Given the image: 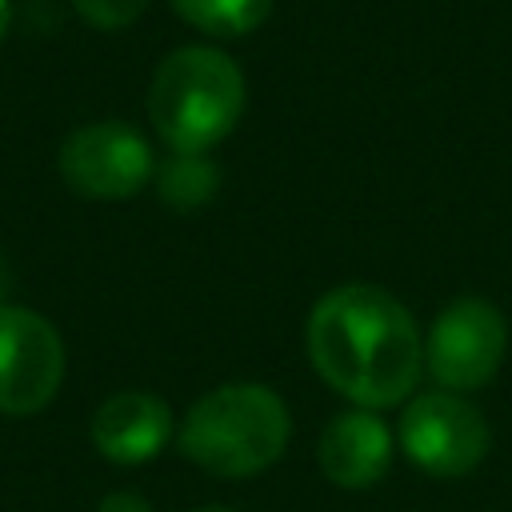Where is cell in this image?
Returning <instances> with one entry per match:
<instances>
[{"instance_id": "cell-12", "label": "cell", "mask_w": 512, "mask_h": 512, "mask_svg": "<svg viewBox=\"0 0 512 512\" xmlns=\"http://www.w3.org/2000/svg\"><path fill=\"white\" fill-rule=\"evenodd\" d=\"M72 8L80 12L84 24L104 28V32H116V28L136 24L140 12L148 8V0H72Z\"/></svg>"}, {"instance_id": "cell-11", "label": "cell", "mask_w": 512, "mask_h": 512, "mask_svg": "<svg viewBox=\"0 0 512 512\" xmlns=\"http://www.w3.org/2000/svg\"><path fill=\"white\" fill-rule=\"evenodd\" d=\"M192 28L208 36H244L264 24L272 0H168Z\"/></svg>"}, {"instance_id": "cell-10", "label": "cell", "mask_w": 512, "mask_h": 512, "mask_svg": "<svg viewBox=\"0 0 512 512\" xmlns=\"http://www.w3.org/2000/svg\"><path fill=\"white\" fill-rule=\"evenodd\" d=\"M156 192L168 208L176 212H192L204 208L216 188H220V168L208 160V152H172L160 168H156Z\"/></svg>"}, {"instance_id": "cell-7", "label": "cell", "mask_w": 512, "mask_h": 512, "mask_svg": "<svg viewBox=\"0 0 512 512\" xmlns=\"http://www.w3.org/2000/svg\"><path fill=\"white\" fill-rule=\"evenodd\" d=\"M64 380V340L32 308L0 304V412L36 416Z\"/></svg>"}, {"instance_id": "cell-14", "label": "cell", "mask_w": 512, "mask_h": 512, "mask_svg": "<svg viewBox=\"0 0 512 512\" xmlns=\"http://www.w3.org/2000/svg\"><path fill=\"white\" fill-rule=\"evenodd\" d=\"M8 24H12V0H0V40H4Z\"/></svg>"}, {"instance_id": "cell-16", "label": "cell", "mask_w": 512, "mask_h": 512, "mask_svg": "<svg viewBox=\"0 0 512 512\" xmlns=\"http://www.w3.org/2000/svg\"><path fill=\"white\" fill-rule=\"evenodd\" d=\"M192 512H232V508H216V504H212V508H192Z\"/></svg>"}, {"instance_id": "cell-6", "label": "cell", "mask_w": 512, "mask_h": 512, "mask_svg": "<svg viewBox=\"0 0 512 512\" xmlns=\"http://www.w3.org/2000/svg\"><path fill=\"white\" fill-rule=\"evenodd\" d=\"M56 164L64 184L88 200H128L156 176L148 140L120 120H96L68 132Z\"/></svg>"}, {"instance_id": "cell-8", "label": "cell", "mask_w": 512, "mask_h": 512, "mask_svg": "<svg viewBox=\"0 0 512 512\" xmlns=\"http://www.w3.org/2000/svg\"><path fill=\"white\" fill-rule=\"evenodd\" d=\"M392 428L372 408L336 412L316 444V464L336 488H372L392 468Z\"/></svg>"}, {"instance_id": "cell-1", "label": "cell", "mask_w": 512, "mask_h": 512, "mask_svg": "<svg viewBox=\"0 0 512 512\" xmlns=\"http://www.w3.org/2000/svg\"><path fill=\"white\" fill-rule=\"evenodd\" d=\"M304 344L320 380L372 412L404 404L424 368V340L412 312L392 292L360 280L312 304Z\"/></svg>"}, {"instance_id": "cell-15", "label": "cell", "mask_w": 512, "mask_h": 512, "mask_svg": "<svg viewBox=\"0 0 512 512\" xmlns=\"http://www.w3.org/2000/svg\"><path fill=\"white\" fill-rule=\"evenodd\" d=\"M8 284H12V272H8V264H4V256H0V304H4V296H8Z\"/></svg>"}, {"instance_id": "cell-2", "label": "cell", "mask_w": 512, "mask_h": 512, "mask_svg": "<svg viewBox=\"0 0 512 512\" xmlns=\"http://www.w3.org/2000/svg\"><path fill=\"white\" fill-rule=\"evenodd\" d=\"M288 436H292L288 404L268 384L236 380L204 392L184 412L176 448L196 468L224 480H240L276 464L280 452L288 448Z\"/></svg>"}, {"instance_id": "cell-5", "label": "cell", "mask_w": 512, "mask_h": 512, "mask_svg": "<svg viewBox=\"0 0 512 512\" xmlns=\"http://www.w3.org/2000/svg\"><path fill=\"white\" fill-rule=\"evenodd\" d=\"M508 352V320L492 300L460 296L448 308L436 312L428 340H424V364L432 380L444 392H476L484 388Z\"/></svg>"}, {"instance_id": "cell-13", "label": "cell", "mask_w": 512, "mask_h": 512, "mask_svg": "<svg viewBox=\"0 0 512 512\" xmlns=\"http://www.w3.org/2000/svg\"><path fill=\"white\" fill-rule=\"evenodd\" d=\"M96 512H152V504L140 492H108Z\"/></svg>"}, {"instance_id": "cell-9", "label": "cell", "mask_w": 512, "mask_h": 512, "mask_svg": "<svg viewBox=\"0 0 512 512\" xmlns=\"http://www.w3.org/2000/svg\"><path fill=\"white\" fill-rule=\"evenodd\" d=\"M172 440V408L152 392H116L92 412V444L112 464H144Z\"/></svg>"}, {"instance_id": "cell-4", "label": "cell", "mask_w": 512, "mask_h": 512, "mask_svg": "<svg viewBox=\"0 0 512 512\" xmlns=\"http://www.w3.org/2000/svg\"><path fill=\"white\" fill-rule=\"evenodd\" d=\"M396 444L408 464L436 480H460L492 448L488 420L480 416L476 404H468L460 392H420L408 396L396 428Z\"/></svg>"}, {"instance_id": "cell-3", "label": "cell", "mask_w": 512, "mask_h": 512, "mask_svg": "<svg viewBox=\"0 0 512 512\" xmlns=\"http://www.w3.org/2000/svg\"><path fill=\"white\" fill-rule=\"evenodd\" d=\"M244 112V76L220 48L188 44L160 60L148 88V120L172 152L216 148Z\"/></svg>"}]
</instances>
